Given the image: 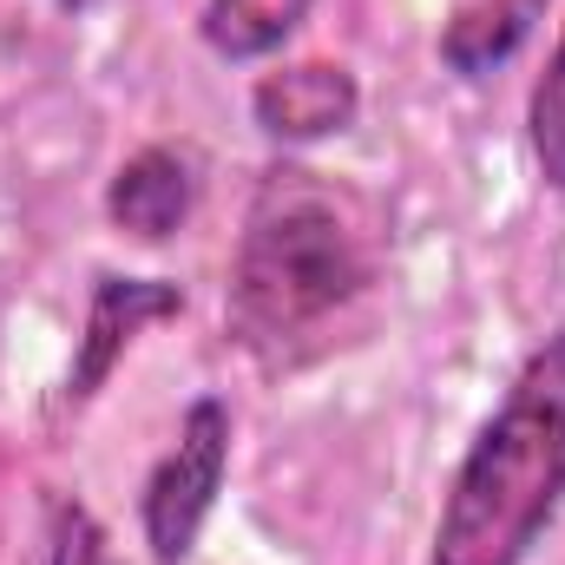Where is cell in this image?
<instances>
[{"instance_id": "1", "label": "cell", "mask_w": 565, "mask_h": 565, "mask_svg": "<svg viewBox=\"0 0 565 565\" xmlns=\"http://www.w3.org/2000/svg\"><path fill=\"white\" fill-rule=\"evenodd\" d=\"M565 500V329L526 355L507 402L467 447L440 520L434 565H520Z\"/></svg>"}, {"instance_id": "2", "label": "cell", "mask_w": 565, "mask_h": 565, "mask_svg": "<svg viewBox=\"0 0 565 565\" xmlns=\"http://www.w3.org/2000/svg\"><path fill=\"white\" fill-rule=\"evenodd\" d=\"M375 277V244L362 211L322 184V171L282 164L264 178L237 270H231V316L250 349H282L329 322L342 302H355Z\"/></svg>"}, {"instance_id": "3", "label": "cell", "mask_w": 565, "mask_h": 565, "mask_svg": "<svg viewBox=\"0 0 565 565\" xmlns=\"http://www.w3.org/2000/svg\"><path fill=\"white\" fill-rule=\"evenodd\" d=\"M231 467V408L217 395H198L178 422V440L145 480V546L158 565H184Z\"/></svg>"}, {"instance_id": "4", "label": "cell", "mask_w": 565, "mask_h": 565, "mask_svg": "<svg viewBox=\"0 0 565 565\" xmlns=\"http://www.w3.org/2000/svg\"><path fill=\"white\" fill-rule=\"evenodd\" d=\"M178 309H184V289H178V282L106 270V277L93 282V309H86V335H79V349H73L66 395H73V402H93V395L106 388V375L119 369V355L139 342L151 322H164V316H178Z\"/></svg>"}, {"instance_id": "5", "label": "cell", "mask_w": 565, "mask_h": 565, "mask_svg": "<svg viewBox=\"0 0 565 565\" xmlns=\"http://www.w3.org/2000/svg\"><path fill=\"white\" fill-rule=\"evenodd\" d=\"M250 113L257 126L282 145H316V139H335L355 126L362 113V86L349 66L335 60H296V66H277L257 79L250 93Z\"/></svg>"}, {"instance_id": "6", "label": "cell", "mask_w": 565, "mask_h": 565, "mask_svg": "<svg viewBox=\"0 0 565 565\" xmlns=\"http://www.w3.org/2000/svg\"><path fill=\"white\" fill-rule=\"evenodd\" d=\"M191 198H198V178H191V164H184L178 151H164V145L132 151V158L113 171V184H106L113 224L132 231V237H145V244H164V237L191 217Z\"/></svg>"}, {"instance_id": "7", "label": "cell", "mask_w": 565, "mask_h": 565, "mask_svg": "<svg viewBox=\"0 0 565 565\" xmlns=\"http://www.w3.org/2000/svg\"><path fill=\"white\" fill-rule=\"evenodd\" d=\"M540 13H546V0H480V7H467L460 20H447L440 60H447L460 79H480V73L507 66V60L533 40Z\"/></svg>"}, {"instance_id": "8", "label": "cell", "mask_w": 565, "mask_h": 565, "mask_svg": "<svg viewBox=\"0 0 565 565\" xmlns=\"http://www.w3.org/2000/svg\"><path fill=\"white\" fill-rule=\"evenodd\" d=\"M316 0H204L198 33L217 60H264L309 20Z\"/></svg>"}, {"instance_id": "9", "label": "cell", "mask_w": 565, "mask_h": 565, "mask_svg": "<svg viewBox=\"0 0 565 565\" xmlns=\"http://www.w3.org/2000/svg\"><path fill=\"white\" fill-rule=\"evenodd\" d=\"M526 145H533L540 178L553 191H565V26L553 40V60L540 73V86H533V106H526Z\"/></svg>"}, {"instance_id": "10", "label": "cell", "mask_w": 565, "mask_h": 565, "mask_svg": "<svg viewBox=\"0 0 565 565\" xmlns=\"http://www.w3.org/2000/svg\"><path fill=\"white\" fill-rule=\"evenodd\" d=\"M46 565H126V559L113 553L106 526L79 500H53V513H46Z\"/></svg>"}, {"instance_id": "11", "label": "cell", "mask_w": 565, "mask_h": 565, "mask_svg": "<svg viewBox=\"0 0 565 565\" xmlns=\"http://www.w3.org/2000/svg\"><path fill=\"white\" fill-rule=\"evenodd\" d=\"M60 7H86V0H60Z\"/></svg>"}]
</instances>
